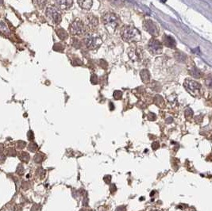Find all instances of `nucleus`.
Returning a JSON list of instances; mask_svg holds the SVG:
<instances>
[{
    "instance_id": "1a4fd4ad",
    "label": "nucleus",
    "mask_w": 212,
    "mask_h": 211,
    "mask_svg": "<svg viewBox=\"0 0 212 211\" xmlns=\"http://www.w3.org/2000/svg\"><path fill=\"white\" fill-rule=\"evenodd\" d=\"M99 25V19L94 14H88L86 18V26L88 29L93 31Z\"/></svg>"
},
{
    "instance_id": "423d86ee",
    "label": "nucleus",
    "mask_w": 212,
    "mask_h": 211,
    "mask_svg": "<svg viewBox=\"0 0 212 211\" xmlns=\"http://www.w3.org/2000/svg\"><path fill=\"white\" fill-rule=\"evenodd\" d=\"M184 87L186 90L193 96H198L200 94L201 85L196 81L192 80H186L184 82Z\"/></svg>"
},
{
    "instance_id": "6e6552de",
    "label": "nucleus",
    "mask_w": 212,
    "mask_h": 211,
    "mask_svg": "<svg viewBox=\"0 0 212 211\" xmlns=\"http://www.w3.org/2000/svg\"><path fill=\"white\" fill-rule=\"evenodd\" d=\"M128 55L133 61H140L143 56V52L141 48L133 46L128 49Z\"/></svg>"
},
{
    "instance_id": "9b49d317",
    "label": "nucleus",
    "mask_w": 212,
    "mask_h": 211,
    "mask_svg": "<svg viewBox=\"0 0 212 211\" xmlns=\"http://www.w3.org/2000/svg\"><path fill=\"white\" fill-rule=\"evenodd\" d=\"M57 5L62 10H68L73 4V0H56Z\"/></svg>"
},
{
    "instance_id": "6ab92c4d",
    "label": "nucleus",
    "mask_w": 212,
    "mask_h": 211,
    "mask_svg": "<svg viewBox=\"0 0 212 211\" xmlns=\"http://www.w3.org/2000/svg\"><path fill=\"white\" fill-rule=\"evenodd\" d=\"M175 57H176V59L178 60V61L182 62V63L185 62V60H186V55L181 52H176V53H175Z\"/></svg>"
},
{
    "instance_id": "c9c22d12",
    "label": "nucleus",
    "mask_w": 212,
    "mask_h": 211,
    "mask_svg": "<svg viewBox=\"0 0 212 211\" xmlns=\"http://www.w3.org/2000/svg\"><path fill=\"white\" fill-rule=\"evenodd\" d=\"M122 209H126V207H125V206H122L121 208V206H120V207L117 209V211H122Z\"/></svg>"
},
{
    "instance_id": "aec40b11",
    "label": "nucleus",
    "mask_w": 212,
    "mask_h": 211,
    "mask_svg": "<svg viewBox=\"0 0 212 211\" xmlns=\"http://www.w3.org/2000/svg\"><path fill=\"white\" fill-rule=\"evenodd\" d=\"M0 30H1V32L3 34H5V35H8L9 33H10V30L8 29L7 27V25L6 24H5L3 21L1 22V25H0Z\"/></svg>"
},
{
    "instance_id": "412c9836",
    "label": "nucleus",
    "mask_w": 212,
    "mask_h": 211,
    "mask_svg": "<svg viewBox=\"0 0 212 211\" xmlns=\"http://www.w3.org/2000/svg\"><path fill=\"white\" fill-rule=\"evenodd\" d=\"M72 46L76 48V49H80V48H81V46H82V42L78 38L74 37V38L72 39Z\"/></svg>"
},
{
    "instance_id": "4be33fe9",
    "label": "nucleus",
    "mask_w": 212,
    "mask_h": 211,
    "mask_svg": "<svg viewBox=\"0 0 212 211\" xmlns=\"http://www.w3.org/2000/svg\"><path fill=\"white\" fill-rule=\"evenodd\" d=\"M44 158H45V156L43 154L38 153V154H37L36 156H35V157H34V160H35L36 163H42V162L43 161Z\"/></svg>"
},
{
    "instance_id": "ddd939ff",
    "label": "nucleus",
    "mask_w": 212,
    "mask_h": 211,
    "mask_svg": "<svg viewBox=\"0 0 212 211\" xmlns=\"http://www.w3.org/2000/svg\"><path fill=\"white\" fill-rule=\"evenodd\" d=\"M163 41H164V44H165L167 47H169V48H175L176 47V41L172 37L165 36L164 38H163Z\"/></svg>"
},
{
    "instance_id": "0eeeda50",
    "label": "nucleus",
    "mask_w": 212,
    "mask_h": 211,
    "mask_svg": "<svg viewBox=\"0 0 212 211\" xmlns=\"http://www.w3.org/2000/svg\"><path fill=\"white\" fill-rule=\"evenodd\" d=\"M148 49L153 55L160 54L163 50L162 44L157 39L153 38L149 41V44H148Z\"/></svg>"
},
{
    "instance_id": "7c9ffc66",
    "label": "nucleus",
    "mask_w": 212,
    "mask_h": 211,
    "mask_svg": "<svg viewBox=\"0 0 212 211\" xmlns=\"http://www.w3.org/2000/svg\"><path fill=\"white\" fill-rule=\"evenodd\" d=\"M152 147H153V148L154 150H156V149H157V148L160 147V144L157 142V141H155V142L152 144Z\"/></svg>"
},
{
    "instance_id": "bb28decb",
    "label": "nucleus",
    "mask_w": 212,
    "mask_h": 211,
    "mask_svg": "<svg viewBox=\"0 0 212 211\" xmlns=\"http://www.w3.org/2000/svg\"><path fill=\"white\" fill-rule=\"evenodd\" d=\"M205 83H206V85H207V88H212V77L207 78L205 80Z\"/></svg>"
},
{
    "instance_id": "cd10ccee",
    "label": "nucleus",
    "mask_w": 212,
    "mask_h": 211,
    "mask_svg": "<svg viewBox=\"0 0 212 211\" xmlns=\"http://www.w3.org/2000/svg\"><path fill=\"white\" fill-rule=\"evenodd\" d=\"M17 173L18 174V175H23V173H24V168L22 167V164H19L18 166V168H17Z\"/></svg>"
},
{
    "instance_id": "2f4dec72",
    "label": "nucleus",
    "mask_w": 212,
    "mask_h": 211,
    "mask_svg": "<svg viewBox=\"0 0 212 211\" xmlns=\"http://www.w3.org/2000/svg\"><path fill=\"white\" fill-rule=\"evenodd\" d=\"M148 118H149V120L150 121H154L155 119H156V115H155L154 114H153V113H149Z\"/></svg>"
},
{
    "instance_id": "7ed1b4c3",
    "label": "nucleus",
    "mask_w": 212,
    "mask_h": 211,
    "mask_svg": "<svg viewBox=\"0 0 212 211\" xmlns=\"http://www.w3.org/2000/svg\"><path fill=\"white\" fill-rule=\"evenodd\" d=\"M83 43L88 49L95 50L101 46L102 40L101 37L92 31H88L84 34Z\"/></svg>"
},
{
    "instance_id": "4468645a",
    "label": "nucleus",
    "mask_w": 212,
    "mask_h": 211,
    "mask_svg": "<svg viewBox=\"0 0 212 211\" xmlns=\"http://www.w3.org/2000/svg\"><path fill=\"white\" fill-rule=\"evenodd\" d=\"M141 78V80L143 81L145 83H148L150 80V74H149V71L147 69H143L141 70L140 72Z\"/></svg>"
},
{
    "instance_id": "a878e982",
    "label": "nucleus",
    "mask_w": 212,
    "mask_h": 211,
    "mask_svg": "<svg viewBox=\"0 0 212 211\" xmlns=\"http://www.w3.org/2000/svg\"><path fill=\"white\" fill-rule=\"evenodd\" d=\"M193 115V111L191 110L190 108H187L185 110V117L187 118H191Z\"/></svg>"
},
{
    "instance_id": "e433bc0d",
    "label": "nucleus",
    "mask_w": 212,
    "mask_h": 211,
    "mask_svg": "<svg viewBox=\"0 0 212 211\" xmlns=\"http://www.w3.org/2000/svg\"><path fill=\"white\" fill-rule=\"evenodd\" d=\"M172 121V118H168V119L166 120V122H167V123H171Z\"/></svg>"
},
{
    "instance_id": "c756f323",
    "label": "nucleus",
    "mask_w": 212,
    "mask_h": 211,
    "mask_svg": "<svg viewBox=\"0 0 212 211\" xmlns=\"http://www.w3.org/2000/svg\"><path fill=\"white\" fill-rule=\"evenodd\" d=\"M15 153H16V152L13 148H9L7 150V154L9 156H15Z\"/></svg>"
},
{
    "instance_id": "b1692460",
    "label": "nucleus",
    "mask_w": 212,
    "mask_h": 211,
    "mask_svg": "<svg viewBox=\"0 0 212 211\" xmlns=\"http://www.w3.org/2000/svg\"><path fill=\"white\" fill-rule=\"evenodd\" d=\"M29 148V150L31 151V152H35V151L37 149V145L36 143L34 142H31L30 144V145L28 147Z\"/></svg>"
},
{
    "instance_id": "393cba45",
    "label": "nucleus",
    "mask_w": 212,
    "mask_h": 211,
    "mask_svg": "<svg viewBox=\"0 0 212 211\" xmlns=\"http://www.w3.org/2000/svg\"><path fill=\"white\" fill-rule=\"evenodd\" d=\"M122 93L120 90H115L114 92V98L115 99H120L122 98Z\"/></svg>"
},
{
    "instance_id": "9d476101",
    "label": "nucleus",
    "mask_w": 212,
    "mask_h": 211,
    "mask_svg": "<svg viewBox=\"0 0 212 211\" xmlns=\"http://www.w3.org/2000/svg\"><path fill=\"white\" fill-rule=\"evenodd\" d=\"M144 28L153 36H157L159 33V30H158L157 25L151 20H146L145 21Z\"/></svg>"
},
{
    "instance_id": "20e7f679",
    "label": "nucleus",
    "mask_w": 212,
    "mask_h": 211,
    "mask_svg": "<svg viewBox=\"0 0 212 211\" xmlns=\"http://www.w3.org/2000/svg\"><path fill=\"white\" fill-rule=\"evenodd\" d=\"M87 29L88 28L86 25H84L83 21L80 18H76L74 20L69 28V32L73 36L84 35L88 32Z\"/></svg>"
},
{
    "instance_id": "f8f14e48",
    "label": "nucleus",
    "mask_w": 212,
    "mask_h": 211,
    "mask_svg": "<svg viewBox=\"0 0 212 211\" xmlns=\"http://www.w3.org/2000/svg\"><path fill=\"white\" fill-rule=\"evenodd\" d=\"M77 3L82 9L89 10L91 9L93 1L92 0H77Z\"/></svg>"
},
{
    "instance_id": "473e14b6",
    "label": "nucleus",
    "mask_w": 212,
    "mask_h": 211,
    "mask_svg": "<svg viewBox=\"0 0 212 211\" xmlns=\"http://www.w3.org/2000/svg\"><path fill=\"white\" fill-rule=\"evenodd\" d=\"M28 139L30 140H32L33 139V133L32 131H30L28 133Z\"/></svg>"
},
{
    "instance_id": "39448f33",
    "label": "nucleus",
    "mask_w": 212,
    "mask_h": 211,
    "mask_svg": "<svg viewBox=\"0 0 212 211\" xmlns=\"http://www.w3.org/2000/svg\"><path fill=\"white\" fill-rule=\"evenodd\" d=\"M46 17L52 24L59 25L61 22V14L57 7L53 6H49L46 8Z\"/></svg>"
},
{
    "instance_id": "f257e3e1",
    "label": "nucleus",
    "mask_w": 212,
    "mask_h": 211,
    "mask_svg": "<svg viewBox=\"0 0 212 211\" xmlns=\"http://www.w3.org/2000/svg\"><path fill=\"white\" fill-rule=\"evenodd\" d=\"M102 21L106 30L110 33H114L120 25L119 17L112 12H107L102 17Z\"/></svg>"
},
{
    "instance_id": "5701e85b",
    "label": "nucleus",
    "mask_w": 212,
    "mask_h": 211,
    "mask_svg": "<svg viewBox=\"0 0 212 211\" xmlns=\"http://www.w3.org/2000/svg\"><path fill=\"white\" fill-rule=\"evenodd\" d=\"M155 103L158 106H160V104H164V99H162V97L160 95H157L155 97L154 99Z\"/></svg>"
},
{
    "instance_id": "c85d7f7f",
    "label": "nucleus",
    "mask_w": 212,
    "mask_h": 211,
    "mask_svg": "<svg viewBox=\"0 0 212 211\" xmlns=\"http://www.w3.org/2000/svg\"><path fill=\"white\" fill-rule=\"evenodd\" d=\"M25 141H22V140H20L19 142L18 143V148H21V149H22V148H24V147L25 146Z\"/></svg>"
},
{
    "instance_id": "72a5a7b5",
    "label": "nucleus",
    "mask_w": 212,
    "mask_h": 211,
    "mask_svg": "<svg viewBox=\"0 0 212 211\" xmlns=\"http://www.w3.org/2000/svg\"><path fill=\"white\" fill-rule=\"evenodd\" d=\"M110 179H111V176H106L104 177V181L107 183H110Z\"/></svg>"
},
{
    "instance_id": "a211bd4d",
    "label": "nucleus",
    "mask_w": 212,
    "mask_h": 211,
    "mask_svg": "<svg viewBox=\"0 0 212 211\" xmlns=\"http://www.w3.org/2000/svg\"><path fill=\"white\" fill-rule=\"evenodd\" d=\"M18 158H19L22 162H25V163H28L29 160H30V155L25 152H20L19 155H18Z\"/></svg>"
},
{
    "instance_id": "f3484780",
    "label": "nucleus",
    "mask_w": 212,
    "mask_h": 211,
    "mask_svg": "<svg viewBox=\"0 0 212 211\" xmlns=\"http://www.w3.org/2000/svg\"><path fill=\"white\" fill-rule=\"evenodd\" d=\"M33 3L37 8L42 10L46 5V0H33Z\"/></svg>"
},
{
    "instance_id": "f03ea898",
    "label": "nucleus",
    "mask_w": 212,
    "mask_h": 211,
    "mask_svg": "<svg viewBox=\"0 0 212 211\" xmlns=\"http://www.w3.org/2000/svg\"><path fill=\"white\" fill-rule=\"evenodd\" d=\"M122 38L128 43L138 42L141 40V33L137 28L133 25H126L122 29Z\"/></svg>"
},
{
    "instance_id": "2eb2a0df",
    "label": "nucleus",
    "mask_w": 212,
    "mask_h": 211,
    "mask_svg": "<svg viewBox=\"0 0 212 211\" xmlns=\"http://www.w3.org/2000/svg\"><path fill=\"white\" fill-rule=\"evenodd\" d=\"M189 73L192 76L195 77V78H201L203 76V73L200 70H199L196 68H192L189 70Z\"/></svg>"
},
{
    "instance_id": "dca6fc26",
    "label": "nucleus",
    "mask_w": 212,
    "mask_h": 211,
    "mask_svg": "<svg viewBox=\"0 0 212 211\" xmlns=\"http://www.w3.org/2000/svg\"><path fill=\"white\" fill-rule=\"evenodd\" d=\"M57 34L59 37V38L61 39V40H66L68 38V37H69L66 31L64 29H62V28H60V29H58L57 30Z\"/></svg>"
},
{
    "instance_id": "f704fd0d",
    "label": "nucleus",
    "mask_w": 212,
    "mask_h": 211,
    "mask_svg": "<svg viewBox=\"0 0 212 211\" xmlns=\"http://www.w3.org/2000/svg\"><path fill=\"white\" fill-rule=\"evenodd\" d=\"M110 191L111 192H114L116 191V187L114 185H111V187H110Z\"/></svg>"
},
{
    "instance_id": "4c0bfd02",
    "label": "nucleus",
    "mask_w": 212,
    "mask_h": 211,
    "mask_svg": "<svg viewBox=\"0 0 212 211\" xmlns=\"http://www.w3.org/2000/svg\"><path fill=\"white\" fill-rule=\"evenodd\" d=\"M153 211H158V210H153Z\"/></svg>"
}]
</instances>
